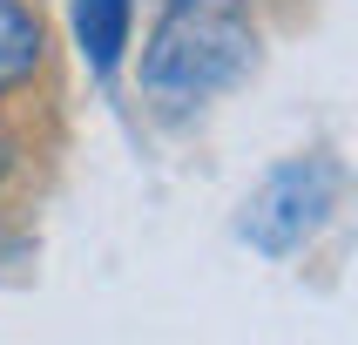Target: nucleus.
Returning <instances> with one entry per match:
<instances>
[{
    "label": "nucleus",
    "mask_w": 358,
    "mask_h": 345,
    "mask_svg": "<svg viewBox=\"0 0 358 345\" xmlns=\"http://www.w3.org/2000/svg\"><path fill=\"white\" fill-rule=\"evenodd\" d=\"M257 68L250 0H162L142 41V101L156 115H196Z\"/></svg>",
    "instance_id": "1"
},
{
    "label": "nucleus",
    "mask_w": 358,
    "mask_h": 345,
    "mask_svg": "<svg viewBox=\"0 0 358 345\" xmlns=\"http://www.w3.org/2000/svg\"><path fill=\"white\" fill-rule=\"evenodd\" d=\"M338 203H345V162L338 156H284L243 197L237 237L257 258H291V251L324 237V223L338 217Z\"/></svg>",
    "instance_id": "2"
},
{
    "label": "nucleus",
    "mask_w": 358,
    "mask_h": 345,
    "mask_svg": "<svg viewBox=\"0 0 358 345\" xmlns=\"http://www.w3.org/2000/svg\"><path fill=\"white\" fill-rule=\"evenodd\" d=\"M48 61V27L27 0H0V101L20 95Z\"/></svg>",
    "instance_id": "3"
},
{
    "label": "nucleus",
    "mask_w": 358,
    "mask_h": 345,
    "mask_svg": "<svg viewBox=\"0 0 358 345\" xmlns=\"http://www.w3.org/2000/svg\"><path fill=\"white\" fill-rule=\"evenodd\" d=\"M129 20H136V0H75V41H81V61L95 75H115L122 68Z\"/></svg>",
    "instance_id": "4"
},
{
    "label": "nucleus",
    "mask_w": 358,
    "mask_h": 345,
    "mask_svg": "<svg viewBox=\"0 0 358 345\" xmlns=\"http://www.w3.org/2000/svg\"><path fill=\"white\" fill-rule=\"evenodd\" d=\"M14 162H20V142H14V129H7V122H0V183L14 176Z\"/></svg>",
    "instance_id": "5"
}]
</instances>
